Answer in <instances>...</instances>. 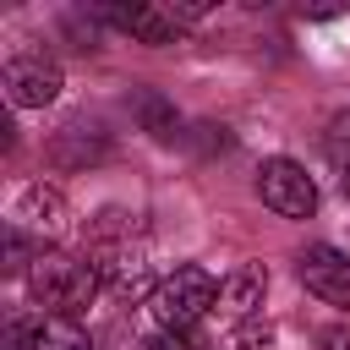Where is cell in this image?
Wrapping results in <instances>:
<instances>
[{
  "instance_id": "16",
  "label": "cell",
  "mask_w": 350,
  "mask_h": 350,
  "mask_svg": "<svg viewBox=\"0 0 350 350\" xmlns=\"http://www.w3.org/2000/svg\"><path fill=\"white\" fill-rule=\"evenodd\" d=\"M323 350H350V328H323Z\"/></svg>"
},
{
  "instance_id": "3",
  "label": "cell",
  "mask_w": 350,
  "mask_h": 350,
  "mask_svg": "<svg viewBox=\"0 0 350 350\" xmlns=\"http://www.w3.org/2000/svg\"><path fill=\"white\" fill-rule=\"evenodd\" d=\"M257 197H262L279 219H312V213H317V180H312L306 164H295V159H262V170H257Z\"/></svg>"
},
{
  "instance_id": "7",
  "label": "cell",
  "mask_w": 350,
  "mask_h": 350,
  "mask_svg": "<svg viewBox=\"0 0 350 350\" xmlns=\"http://www.w3.org/2000/svg\"><path fill=\"white\" fill-rule=\"evenodd\" d=\"M262 295H268V268H262V262H241V268H230V273L219 279V306H224L230 317H241V323L257 317Z\"/></svg>"
},
{
  "instance_id": "13",
  "label": "cell",
  "mask_w": 350,
  "mask_h": 350,
  "mask_svg": "<svg viewBox=\"0 0 350 350\" xmlns=\"http://www.w3.org/2000/svg\"><path fill=\"white\" fill-rule=\"evenodd\" d=\"M323 148H328L334 170H345V164H350V109L328 120V131H323Z\"/></svg>"
},
{
  "instance_id": "17",
  "label": "cell",
  "mask_w": 350,
  "mask_h": 350,
  "mask_svg": "<svg viewBox=\"0 0 350 350\" xmlns=\"http://www.w3.org/2000/svg\"><path fill=\"white\" fill-rule=\"evenodd\" d=\"M339 186H345V197H350V164H345V170H339Z\"/></svg>"
},
{
  "instance_id": "9",
  "label": "cell",
  "mask_w": 350,
  "mask_h": 350,
  "mask_svg": "<svg viewBox=\"0 0 350 350\" xmlns=\"http://www.w3.org/2000/svg\"><path fill=\"white\" fill-rule=\"evenodd\" d=\"M22 224H33V230H44L49 241L66 230V197L55 191V186H27L22 191V202H16V230Z\"/></svg>"
},
{
  "instance_id": "5",
  "label": "cell",
  "mask_w": 350,
  "mask_h": 350,
  "mask_svg": "<svg viewBox=\"0 0 350 350\" xmlns=\"http://www.w3.org/2000/svg\"><path fill=\"white\" fill-rule=\"evenodd\" d=\"M60 66L55 60H44V55H16V60H5V98L16 104V109H44V104H55L60 98Z\"/></svg>"
},
{
  "instance_id": "15",
  "label": "cell",
  "mask_w": 350,
  "mask_h": 350,
  "mask_svg": "<svg viewBox=\"0 0 350 350\" xmlns=\"http://www.w3.org/2000/svg\"><path fill=\"white\" fill-rule=\"evenodd\" d=\"M5 268H11V273H16V268H33V262H27V235H22L16 224L5 230Z\"/></svg>"
},
{
  "instance_id": "2",
  "label": "cell",
  "mask_w": 350,
  "mask_h": 350,
  "mask_svg": "<svg viewBox=\"0 0 350 350\" xmlns=\"http://www.w3.org/2000/svg\"><path fill=\"white\" fill-rule=\"evenodd\" d=\"M153 317H159V328H170V334H191L213 306H219V279L202 268V262H180L175 273H164L159 284H153Z\"/></svg>"
},
{
  "instance_id": "6",
  "label": "cell",
  "mask_w": 350,
  "mask_h": 350,
  "mask_svg": "<svg viewBox=\"0 0 350 350\" xmlns=\"http://www.w3.org/2000/svg\"><path fill=\"white\" fill-rule=\"evenodd\" d=\"M98 16H104L109 27H120L126 38H137V44H153V49L175 44V33H180V22H175L164 5H98Z\"/></svg>"
},
{
  "instance_id": "14",
  "label": "cell",
  "mask_w": 350,
  "mask_h": 350,
  "mask_svg": "<svg viewBox=\"0 0 350 350\" xmlns=\"http://www.w3.org/2000/svg\"><path fill=\"white\" fill-rule=\"evenodd\" d=\"M142 350H202V339H197V334H170V328H159Z\"/></svg>"
},
{
  "instance_id": "1",
  "label": "cell",
  "mask_w": 350,
  "mask_h": 350,
  "mask_svg": "<svg viewBox=\"0 0 350 350\" xmlns=\"http://www.w3.org/2000/svg\"><path fill=\"white\" fill-rule=\"evenodd\" d=\"M98 290H104V279H98V268H93L88 257L38 252L33 268H27V295H33L44 312H55V317H77Z\"/></svg>"
},
{
  "instance_id": "10",
  "label": "cell",
  "mask_w": 350,
  "mask_h": 350,
  "mask_svg": "<svg viewBox=\"0 0 350 350\" xmlns=\"http://www.w3.org/2000/svg\"><path fill=\"white\" fill-rule=\"evenodd\" d=\"M104 153H109V142H104L98 126H66V131L55 137V148H49V159L66 164V170H77V164H88V159H104Z\"/></svg>"
},
{
  "instance_id": "4",
  "label": "cell",
  "mask_w": 350,
  "mask_h": 350,
  "mask_svg": "<svg viewBox=\"0 0 350 350\" xmlns=\"http://www.w3.org/2000/svg\"><path fill=\"white\" fill-rule=\"evenodd\" d=\"M295 273H301V284H306L317 301L350 312V257H345L339 246H328V241L306 246V252L295 257Z\"/></svg>"
},
{
  "instance_id": "12",
  "label": "cell",
  "mask_w": 350,
  "mask_h": 350,
  "mask_svg": "<svg viewBox=\"0 0 350 350\" xmlns=\"http://www.w3.org/2000/svg\"><path fill=\"white\" fill-rule=\"evenodd\" d=\"M279 339H273V323H262V317H252V323H241L235 334H230V345L224 350H273Z\"/></svg>"
},
{
  "instance_id": "8",
  "label": "cell",
  "mask_w": 350,
  "mask_h": 350,
  "mask_svg": "<svg viewBox=\"0 0 350 350\" xmlns=\"http://www.w3.org/2000/svg\"><path fill=\"white\" fill-rule=\"evenodd\" d=\"M22 350H93L77 317H44V323H16Z\"/></svg>"
},
{
  "instance_id": "11",
  "label": "cell",
  "mask_w": 350,
  "mask_h": 350,
  "mask_svg": "<svg viewBox=\"0 0 350 350\" xmlns=\"http://www.w3.org/2000/svg\"><path fill=\"white\" fill-rule=\"evenodd\" d=\"M137 115H142V126H148L153 137H175V126H180L175 109H170L159 93H142V98H137Z\"/></svg>"
}]
</instances>
